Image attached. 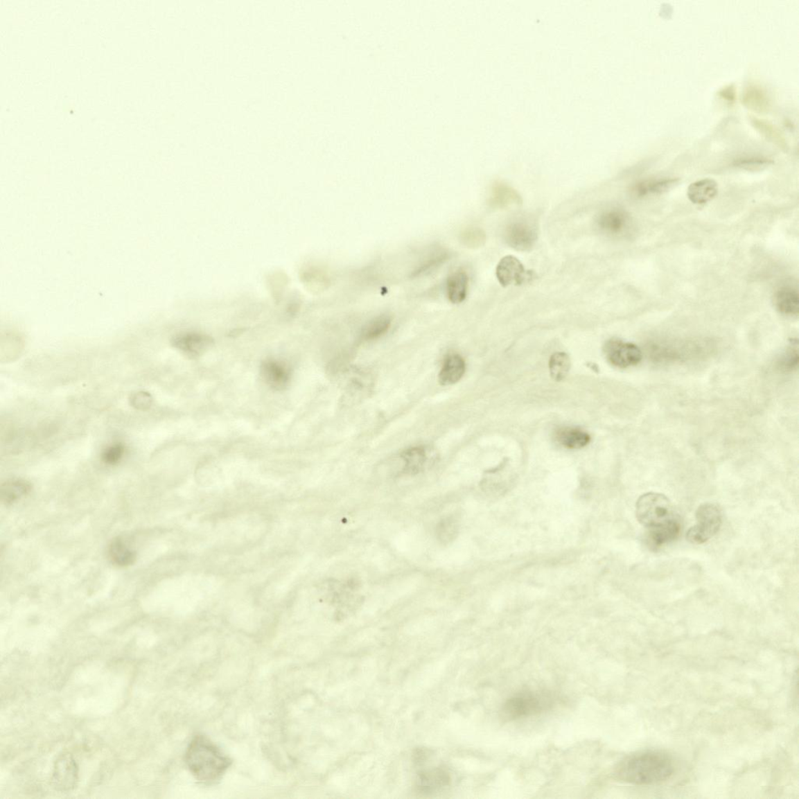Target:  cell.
<instances>
[{
	"instance_id": "1",
	"label": "cell",
	"mask_w": 799,
	"mask_h": 799,
	"mask_svg": "<svg viewBox=\"0 0 799 799\" xmlns=\"http://www.w3.org/2000/svg\"><path fill=\"white\" fill-rule=\"evenodd\" d=\"M674 771L671 758L665 753L647 751L631 755L619 764V778L637 785L658 784L670 778Z\"/></svg>"
},
{
	"instance_id": "2",
	"label": "cell",
	"mask_w": 799,
	"mask_h": 799,
	"mask_svg": "<svg viewBox=\"0 0 799 799\" xmlns=\"http://www.w3.org/2000/svg\"><path fill=\"white\" fill-rule=\"evenodd\" d=\"M185 763L197 780L213 784L225 775L232 761L206 737L197 735L186 751Z\"/></svg>"
},
{
	"instance_id": "3",
	"label": "cell",
	"mask_w": 799,
	"mask_h": 799,
	"mask_svg": "<svg viewBox=\"0 0 799 799\" xmlns=\"http://www.w3.org/2000/svg\"><path fill=\"white\" fill-rule=\"evenodd\" d=\"M636 517L647 529L658 527L677 518L666 495L648 493L641 495L636 503Z\"/></svg>"
},
{
	"instance_id": "4",
	"label": "cell",
	"mask_w": 799,
	"mask_h": 799,
	"mask_svg": "<svg viewBox=\"0 0 799 799\" xmlns=\"http://www.w3.org/2000/svg\"><path fill=\"white\" fill-rule=\"evenodd\" d=\"M554 698L548 693L526 692L507 699L501 713L507 721L541 713L552 707Z\"/></svg>"
},
{
	"instance_id": "5",
	"label": "cell",
	"mask_w": 799,
	"mask_h": 799,
	"mask_svg": "<svg viewBox=\"0 0 799 799\" xmlns=\"http://www.w3.org/2000/svg\"><path fill=\"white\" fill-rule=\"evenodd\" d=\"M696 524L687 532V541L693 544H703L713 538L721 529L722 513L713 504L699 507L696 513Z\"/></svg>"
},
{
	"instance_id": "6",
	"label": "cell",
	"mask_w": 799,
	"mask_h": 799,
	"mask_svg": "<svg viewBox=\"0 0 799 799\" xmlns=\"http://www.w3.org/2000/svg\"><path fill=\"white\" fill-rule=\"evenodd\" d=\"M538 235L536 221L531 216H521L507 225L504 237L507 244L512 249L529 252L534 249Z\"/></svg>"
},
{
	"instance_id": "7",
	"label": "cell",
	"mask_w": 799,
	"mask_h": 799,
	"mask_svg": "<svg viewBox=\"0 0 799 799\" xmlns=\"http://www.w3.org/2000/svg\"><path fill=\"white\" fill-rule=\"evenodd\" d=\"M604 351L608 362L615 367L626 369L642 361V353L634 344L612 339L604 345Z\"/></svg>"
},
{
	"instance_id": "8",
	"label": "cell",
	"mask_w": 799,
	"mask_h": 799,
	"mask_svg": "<svg viewBox=\"0 0 799 799\" xmlns=\"http://www.w3.org/2000/svg\"><path fill=\"white\" fill-rule=\"evenodd\" d=\"M499 283L503 287L510 285H521L531 278V272L526 271L519 260L512 256H507L500 260L495 270Z\"/></svg>"
},
{
	"instance_id": "9",
	"label": "cell",
	"mask_w": 799,
	"mask_h": 799,
	"mask_svg": "<svg viewBox=\"0 0 799 799\" xmlns=\"http://www.w3.org/2000/svg\"><path fill=\"white\" fill-rule=\"evenodd\" d=\"M597 224L604 234L611 236H622L630 230L631 220L629 215L620 209L606 210L598 216Z\"/></svg>"
},
{
	"instance_id": "10",
	"label": "cell",
	"mask_w": 799,
	"mask_h": 799,
	"mask_svg": "<svg viewBox=\"0 0 799 799\" xmlns=\"http://www.w3.org/2000/svg\"><path fill=\"white\" fill-rule=\"evenodd\" d=\"M78 767L71 755H61L55 762L53 782L60 791H70L78 782Z\"/></svg>"
},
{
	"instance_id": "11",
	"label": "cell",
	"mask_w": 799,
	"mask_h": 799,
	"mask_svg": "<svg viewBox=\"0 0 799 799\" xmlns=\"http://www.w3.org/2000/svg\"><path fill=\"white\" fill-rule=\"evenodd\" d=\"M172 344L175 348L189 357L200 356L213 344V340L197 333H185L173 338Z\"/></svg>"
},
{
	"instance_id": "12",
	"label": "cell",
	"mask_w": 799,
	"mask_h": 799,
	"mask_svg": "<svg viewBox=\"0 0 799 799\" xmlns=\"http://www.w3.org/2000/svg\"><path fill=\"white\" fill-rule=\"evenodd\" d=\"M260 374L267 385L275 390H283L290 381V370L283 362L268 359L261 365Z\"/></svg>"
},
{
	"instance_id": "13",
	"label": "cell",
	"mask_w": 799,
	"mask_h": 799,
	"mask_svg": "<svg viewBox=\"0 0 799 799\" xmlns=\"http://www.w3.org/2000/svg\"><path fill=\"white\" fill-rule=\"evenodd\" d=\"M435 457L430 449L425 447L407 449L401 456L404 462L403 473L407 475L419 474L434 462Z\"/></svg>"
},
{
	"instance_id": "14",
	"label": "cell",
	"mask_w": 799,
	"mask_h": 799,
	"mask_svg": "<svg viewBox=\"0 0 799 799\" xmlns=\"http://www.w3.org/2000/svg\"><path fill=\"white\" fill-rule=\"evenodd\" d=\"M449 774L439 768L421 771L416 779V789L420 794L432 795L450 784Z\"/></svg>"
},
{
	"instance_id": "15",
	"label": "cell",
	"mask_w": 799,
	"mask_h": 799,
	"mask_svg": "<svg viewBox=\"0 0 799 799\" xmlns=\"http://www.w3.org/2000/svg\"><path fill=\"white\" fill-rule=\"evenodd\" d=\"M681 532V525L678 518L658 527L648 529L647 543L650 549L658 550L665 545L676 540Z\"/></svg>"
},
{
	"instance_id": "16",
	"label": "cell",
	"mask_w": 799,
	"mask_h": 799,
	"mask_svg": "<svg viewBox=\"0 0 799 799\" xmlns=\"http://www.w3.org/2000/svg\"><path fill=\"white\" fill-rule=\"evenodd\" d=\"M718 193L717 183L713 179H703L690 185L687 195L689 200L696 205L710 202Z\"/></svg>"
},
{
	"instance_id": "17",
	"label": "cell",
	"mask_w": 799,
	"mask_h": 799,
	"mask_svg": "<svg viewBox=\"0 0 799 799\" xmlns=\"http://www.w3.org/2000/svg\"><path fill=\"white\" fill-rule=\"evenodd\" d=\"M466 371V362L458 355H450L446 359L439 381L443 386H450L459 381Z\"/></svg>"
},
{
	"instance_id": "18",
	"label": "cell",
	"mask_w": 799,
	"mask_h": 799,
	"mask_svg": "<svg viewBox=\"0 0 799 799\" xmlns=\"http://www.w3.org/2000/svg\"><path fill=\"white\" fill-rule=\"evenodd\" d=\"M774 306L777 310L787 317H797L799 313V295L791 288H783L774 295Z\"/></svg>"
},
{
	"instance_id": "19",
	"label": "cell",
	"mask_w": 799,
	"mask_h": 799,
	"mask_svg": "<svg viewBox=\"0 0 799 799\" xmlns=\"http://www.w3.org/2000/svg\"><path fill=\"white\" fill-rule=\"evenodd\" d=\"M679 181L680 179L677 178L647 179L635 184L633 192L637 197L660 195L673 188Z\"/></svg>"
},
{
	"instance_id": "20",
	"label": "cell",
	"mask_w": 799,
	"mask_h": 799,
	"mask_svg": "<svg viewBox=\"0 0 799 799\" xmlns=\"http://www.w3.org/2000/svg\"><path fill=\"white\" fill-rule=\"evenodd\" d=\"M742 103L755 112L764 113L770 107V99L762 87L751 85L742 93Z\"/></svg>"
},
{
	"instance_id": "21",
	"label": "cell",
	"mask_w": 799,
	"mask_h": 799,
	"mask_svg": "<svg viewBox=\"0 0 799 799\" xmlns=\"http://www.w3.org/2000/svg\"><path fill=\"white\" fill-rule=\"evenodd\" d=\"M556 439L560 444L568 449L584 448L591 441L590 436L587 432L571 427H565L557 431Z\"/></svg>"
},
{
	"instance_id": "22",
	"label": "cell",
	"mask_w": 799,
	"mask_h": 799,
	"mask_svg": "<svg viewBox=\"0 0 799 799\" xmlns=\"http://www.w3.org/2000/svg\"><path fill=\"white\" fill-rule=\"evenodd\" d=\"M30 491L32 486L26 480L20 479L8 480L4 482L1 487L2 501L6 505L13 504L26 497Z\"/></svg>"
},
{
	"instance_id": "23",
	"label": "cell",
	"mask_w": 799,
	"mask_h": 799,
	"mask_svg": "<svg viewBox=\"0 0 799 799\" xmlns=\"http://www.w3.org/2000/svg\"><path fill=\"white\" fill-rule=\"evenodd\" d=\"M468 288V277L466 272L457 271L448 279L447 292L448 299L453 304H460L466 299Z\"/></svg>"
},
{
	"instance_id": "24",
	"label": "cell",
	"mask_w": 799,
	"mask_h": 799,
	"mask_svg": "<svg viewBox=\"0 0 799 799\" xmlns=\"http://www.w3.org/2000/svg\"><path fill=\"white\" fill-rule=\"evenodd\" d=\"M108 554L110 561L114 565L120 567L131 565L136 559L134 551L128 547L120 538L110 544Z\"/></svg>"
},
{
	"instance_id": "25",
	"label": "cell",
	"mask_w": 799,
	"mask_h": 799,
	"mask_svg": "<svg viewBox=\"0 0 799 799\" xmlns=\"http://www.w3.org/2000/svg\"><path fill=\"white\" fill-rule=\"evenodd\" d=\"M549 369L553 380L562 381L565 379L571 369V360L566 353H555L550 359Z\"/></svg>"
},
{
	"instance_id": "26",
	"label": "cell",
	"mask_w": 799,
	"mask_h": 799,
	"mask_svg": "<svg viewBox=\"0 0 799 799\" xmlns=\"http://www.w3.org/2000/svg\"><path fill=\"white\" fill-rule=\"evenodd\" d=\"M392 324V319L387 315L374 318L363 327L362 337L365 340L379 338L385 333Z\"/></svg>"
},
{
	"instance_id": "27",
	"label": "cell",
	"mask_w": 799,
	"mask_h": 799,
	"mask_svg": "<svg viewBox=\"0 0 799 799\" xmlns=\"http://www.w3.org/2000/svg\"><path fill=\"white\" fill-rule=\"evenodd\" d=\"M753 125L755 129L765 136L766 139L773 142L782 150H788V142L786 141L784 136L779 131V130L772 125L770 122L758 118L752 119Z\"/></svg>"
},
{
	"instance_id": "28",
	"label": "cell",
	"mask_w": 799,
	"mask_h": 799,
	"mask_svg": "<svg viewBox=\"0 0 799 799\" xmlns=\"http://www.w3.org/2000/svg\"><path fill=\"white\" fill-rule=\"evenodd\" d=\"M437 536L439 541L448 543L453 541L457 534V522L453 517H448L442 520L437 525Z\"/></svg>"
},
{
	"instance_id": "29",
	"label": "cell",
	"mask_w": 799,
	"mask_h": 799,
	"mask_svg": "<svg viewBox=\"0 0 799 799\" xmlns=\"http://www.w3.org/2000/svg\"><path fill=\"white\" fill-rule=\"evenodd\" d=\"M126 453L125 446L121 443H116L108 446L102 453V460L108 466H115L118 464Z\"/></svg>"
},
{
	"instance_id": "30",
	"label": "cell",
	"mask_w": 799,
	"mask_h": 799,
	"mask_svg": "<svg viewBox=\"0 0 799 799\" xmlns=\"http://www.w3.org/2000/svg\"><path fill=\"white\" fill-rule=\"evenodd\" d=\"M773 163L772 160L763 157H746L736 159L734 166L746 170H757Z\"/></svg>"
},
{
	"instance_id": "31",
	"label": "cell",
	"mask_w": 799,
	"mask_h": 799,
	"mask_svg": "<svg viewBox=\"0 0 799 799\" xmlns=\"http://www.w3.org/2000/svg\"><path fill=\"white\" fill-rule=\"evenodd\" d=\"M520 200L519 196L515 191L509 188H500L495 191L493 195V202L494 205L500 207H504L509 205V204L515 203Z\"/></svg>"
},
{
	"instance_id": "32",
	"label": "cell",
	"mask_w": 799,
	"mask_h": 799,
	"mask_svg": "<svg viewBox=\"0 0 799 799\" xmlns=\"http://www.w3.org/2000/svg\"><path fill=\"white\" fill-rule=\"evenodd\" d=\"M798 362V343L793 340L784 355L780 358V367L784 370H792L796 368Z\"/></svg>"
},
{
	"instance_id": "33",
	"label": "cell",
	"mask_w": 799,
	"mask_h": 799,
	"mask_svg": "<svg viewBox=\"0 0 799 799\" xmlns=\"http://www.w3.org/2000/svg\"><path fill=\"white\" fill-rule=\"evenodd\" d=\"M369 389V385L367 381L362 379L360 376H356L349 382L348 389L346 392L351 396V398H358L362 394H365Z\"/></svg>"
},
{
	"instance_id": "34",
	"label": "cell",
	"mask_w": 799,
	"mask_h": 799,
	"mask_svg": "<svg viewBox=\"0 0 799 799\" xmlns=\"http://www.w3.org/2000/svg\"><path fill=\"white\" fill-rule=\"evenodd\" d=\"M718 95L726 103L732 105L736 99V91L733 85H729L723 87V88L718 93Z\"/></svg>"
},
{
	"instance_id": "35",
	"label": "cell",
	"mask_w": 799,
	"mask_h": 799,
	"mask_svg": "<svg viewBox=\"0 0 799 799\" xmlns=\"http://www.w3.org/2000/svg\"><path fill=\"white\" fill-rule=\"evenodd\" d=\"M464 240L468 243L469 245H479L485 240V235L480 230H473L464 235Z\"/></svg>"
},
{
	"instance_id": "36",
	"label": "cell",
	"mask_w": 799,
	"mask_h": 799,
	"mask_svg": "<svg viewBox=\"0 0 799 799\" xmlns=\"http://www.w3.org/2000/svg\"><path fill=\"white\" fill-rule=\"evenodd\" d=\"M430 757V753L426 749H418L413 755L414 763L418 764H423Z\"/></svg>"
}]
</instances>
